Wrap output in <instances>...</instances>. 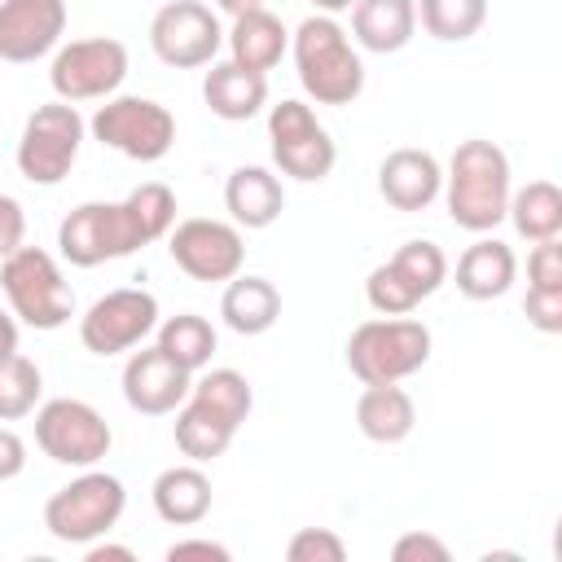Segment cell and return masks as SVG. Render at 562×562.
I'll list each match as a JSON object with an SVG mask.
<instances>
[{
  "mask_svg": "<svg viewBox=\"0 0 562 562\" xmlns=\"http://www.w3.org/2000/svg\"><path fill=\"white\" fill-rule=\"evenodd\" d=\"M285 558L290 562H342L347 558V544L329 527H299L290 536V544H285Z\"/></svg>",
  "mask_w": 562,
  "mask_h": 562,
  "instance_id": "cell-32",
  "label": "cell"
},
{
  "mask_svg": "<svg viewBox=\"0 0 562 562\" xmlns=\"http://www.w3.org/2000/svg\"><path fill=\"white\" fill-rule=\"evenodd\" d=\"M83 136H88V123L70 101L35 105L31 119L22 123V136H18V149H13L18 176L40 184V189L61 184L70 176L79 149H83Z\"/></svg>",
  "mask_w": 562,
  "mask_h": 562,
  "instance_id": "cell-7",
  "label": "cell"
},
{
  "mask_svg": "<svg viewBox=\"0 0 562 562\" xmlns=\"http://www.w3.org/2000/svg\"><path fill=\"white\" fill-rule=\"evenodd\" d=\"M149 48L171 70H198L211 66L224 48V26L202 0H167L149 18Z\"/></svg>",
  "mask_w": 562,
  "mask_h": 562,
  "instance_id": "cell-14",
  "label": "cell"
},
{
  "mask_svg": "<svg viewBox=\"0 0 562 562\" xmlns=\"http://www.w3.org/2000/svg\"><path fill=\"white\" fill-rule=\"evenodd\" d=\"M0 290L9 312L31 329H61L75 316V290L57 259L40 246H18L9 259H0Z\"/></svg>",
  "mask_w": 562,
  "mask_h": 562,
  "instance_id": "cell-6",
  "label": "cell"
},
{
  "mask_svg": "<svg viewBox=\"0 0 562 562\" xmlns=\"http://www.w3.org/2000/svg\"><path fill=\"white\" fill-rule=\"evenodd\" d=\"M92 140L105 149L132 158V162H158L176 145V114L154 97H105L97 114L88 119Z\"/></svg>",
  "mask_w": 562,
  "mask_h": 562,
  "instance_id": "cell-9",
  "label": "cell"
},
{
  "mask_svg": "<svg viewBox=\"0 0 562 562\" xmlns=\"http://www.w3.org/2000/svg\"><path fill=\"white\" fill-rule=\"evenodd\" d=\"M443 202H448V220L465 233H492L505 220L509 206V158L496 140H461L448 158L443 171Z\"/></svg>",
  "mask_w": 562,
  "mask_h": 562,
  "instance_id": "cell-2",
  "label": "cell"
},
{
  "mask_svg": "<svg viewBox=\"0 0 562 562\" xmlns=\"http://www.w3.org/2000/svg\"><path fill=\"white\" fill-rule=\"evenodd\" d=\"M136 553L127 549V544H110L105 536L101 540H92V544H83V562H132Z\"/></svg>",
  "mask_w": 562,
  "mask_h": 562,
  "instance_id": "cell-39",
  "label": "cell"
},
{
  "mask_svg": "<svg viewBox=\"0 0 562 562\" xmlns=\"http://www.w3.org/2000/svg\"><path fill=\"white\" fill-rule=\"evenodd\" d=\"M430 329L413 316H373L351 329L347 338V369L351 378L369 382H404L430 360Z\"/></svg>",
  "mask_w": 562,
  "mask_h": 562,
  "instance_id": "cell-5",
  "label": "cell"
},
{
  "mask_svg": "<svg viewBox=\"0 0 562 562\" xmlns=\"http://www.w3.org/2000/svg\"><path fill=\"white\" fill-rule=\"evenodd\" d=\"M167 255H171V263H176L189 281L220 285V281H233V277L241 272V263H246V241H241V228H237V224L193 215V220L171 224V233H167Z\"/></svg>",
  "mask_w": 562,
  "mask_h": 562,
  "instance_id": "cell-15",
  "label": "cell"
},
{
  "mask_svg": "<svg viewBox=\"0 0 562 562\" xmlns=\"http://www.w3.org/2000/svg\"><path fill=\"white\" fill-rule=\"evenodd\" d=\"M18 246H26V211L13 193H0V259H9Z\"/></svg>",
  "mask_w": 562,
  "mask_h": 562,
  "instance_id": "cell-36",
  "label": "cell"
},
{
  "mask_svg": "<svg viewBox=\"0 0 562 562\" xmlns=\"http://www.w3.org/2000/svg\"><path fill=\"white\" fill-rule=\"evenodd\" d=\"M215 9L228 13V18H241V13H250V9H263V0H215Z\"/></svg>",
  "mask_w": 562,
  "mask_h": 562,
  "instance_id": "cell-41",
  "label": "cell"
},
{
  "mask_svg": "<svg viewBox=\"0 0 562 562\" xmlns=\"http://www.w3.org/2000/svg\"><path fill=\"white\" fill-rule=\"evenodd\" d=\"M351 4H356V0H312V9H316V13H329V18H334V13H347Z\"/></svg>",
  "mask_w": 562,
  "mask_h": 562,
  "instance_id": "cell-42",
  "label": "cell"
},
{
  "mask_svg": "<svg viewBox=\"0 0 562 562\" xmlns=\"http://www.w3.org/2000/svg\"><path fill=\"white\" fill-rule=\"evenodd\" d=\"M268 149H272V167L299 184H321L338 162V145L329 127L299 97H285L268 110Z\"/></svg>",
  "mask_w": 562,
  "mask_h": 562,
  "instance_id": "cell-10",
  "label": "cell"
},
{
  "mask_svg": "<svg viewBox=\"0 0 562 562\" xmlns=\"http://www.w3.org/2000/svg\"><path fill=\"white\" fill-rule=\"evenodd\" d=\"M66 35V0H0V61L26 66L57 53Z\"/></svg>",
  "mask_w": 562,
  "mask_h": 562,
  "instance_id": "cell-18",
  "label": "cell"
},
{
  "mask_svg": "<svg viewBox=\"0 0 562 562\" xmlns=\"http://www.w3.org/2000/svg\"><path fill=\"white\" fill-rule=\"evenodd\" d=\"M439 189H443V167L430 149L400 145L378 162V193L386 206H395L404 215L426 211L439 198Z\"/></svg>",
  "mask_w": 562,
  "mask_h": 562,
  "instance_id": "cell-19",
  "label": "cell"
},
{
  "mask_svg": "<svg viewBox=\"0 0 562 562\" xmlns=\"http://www.w3.org/2000/svg\"><path fill=\"white\" fill-rule=\"evenodd\" d=\"M505 220L522 241H549L562 237V189L553 180H527L522 189L509 193Z\"/></svg>",
  "mask_w": 562,
  "mask_h": 562,
  "instance_id": "cell-28",
  "label": "cell"
},
{
  "mask_svg": "<svg viewBox=\"0 0 562 562\" xmlns=\"http://www.w3.org/2000/svg\"><path fill=\"white\" fill-rule=\"evenodd\" d=\"M18 351V316L13 312H0V356Z\"/></svg>",
  "mask_w": 562,
  "mask_h": 562,
  "instance_id": "cell-40",
  "label": "cell"
},
{
  "mask_svg": "<svg viewBox=\"0 0 562 562\" xmlns=\"http://www.w3.org/2000/svg\"><path fill=\"white\" fill-rule=\"evenodd\" d=\"M255 408V391L246 382V373L237 369H202V378H193L184 404L176 408V448L189 461H215L228 452L233 435L241 430V422Z\"/></svg>",
  "mask_w": 562,
  "mask_h": 562,
  "instance_id": "cell-1",
  "label": "cell"
},
{
  "mask_svg": "<svg viewBox=\"0 0 562 562\" xmlns=\"http://www.w3.org/2000/svg\"><path fill=\"white\" fill-rule=\"evenodd\" d=\"M220 316H224V325L233 334L259 338V334H268L281 321V290L268 277H241L237 272L233 281H224Z\"/></svg>",
  "mask_w": 562,
  "mask_h": 562,
  "instance_id": "cell-27",
  "label": "cell"
},
{
  "mask_svg": "<svg viewBox=\"0 0 562 562\" xmlns=\"http://www.w3.org/2000/svg\"><path fill=\"white\" fill-rule=\"evenodd\" d=\"M145 241L136 211L123 202H79L61 224H57V250L75 268H97L110 259L136 255Z\"/></svg>",
  "mask_w": 562,
  "mask_h": 562,
  "instance_id": "cell-8",
  "label": "cell"
},
{
  "mask_svg": "<svg viewBox=\"0 0 562 562\" xmlns=\"http://www.w3.org/2000/svg\"><path fill=\"white\" fill-rule=\"evenodd\" d=\"M149 501H154V514L167 527H198L211 514V479H206V470L198 461L167 465L154 479Z\"/></svg>",
  "mask_w": 562,
  "mask_h": 562,
  "instance_id": "cell-24",
  "label": "cell"
},
{
  "mask_svg": "<svg viewBox=\"0 0 562 562\" xmlns=\"http://www.w3.org/2000/svg\"><path fill=\"white\" fill-rule=\"evenodd\" d=\"M127 509V487L119 474L88 465L83 474H75L70 483H61L48 501H44V531L61 544H92L101 536H110L119 527Z\"/></svg>",
  "mask_w": 562,
  "mask_h": 562,
  "instance_id": "cell-4",
  "label": "cell"
},
{
  "mask_svg": "<svg viewBox=\"0 0 562 562\" xmlns=\"http://www.w3.org/2000/svg\"><path fill=\"white\" fill-rule=\"evenodd\" d=\"M224 40H228V61H237V66H246L255 75L277 70L281 57L290 53V31L272 9H250V13L233 18Z\"/></svg>",
  "mask_w": 562,
  "mask_h": 562,
  "instance_id": "cell-22",
  "label": "cell"
},
{
  "mask_svg": "<svg viewBox=\"0 0 562 562\" xmlns=\"http://www.w3.org/2000/svg\"><path fill=\"white\" fill-rule=\"evenodd\" d=\"M417 35V0H356L351 40L369 53H400Z\"/></svg>",
  "mask_w": 562,
  "mask_h": 562,
  "instance_id": "cell-25",
  "label": "cell"
},
{
  "mask_svg": "<svg viewBox=\"0 0 562 562\" xmlns=\"http://www.w3.org/2000/svg\"><path fill=\"white\" fill-rule=\"evenodd\" d=\"M123 79H127V44L114 35H88V40L57 44L53 66H48V83L57 101H70V105L114 97Z\"/></svg>",
  "mask_w": 562,
  "mask_h": 562,
  "instance_id": "cell-13",
  "label": "cell"
},
{
  "mask_svg": "<svg viewBox=\"0 0 562 562\" xmlns=\"http://www.w3.org/2000/svg\"><path fill=\"white\" fill-rule=\"evenodd\" d=\"M527 325H536L540 334H562V290H531L522 299Z\"/></svg>",
  "mask_w": 562,
  "mask_h": 562,
  "instance_id": "cell-35",
  "label": "cell"
},
{
  "mask_svg": "<svg viewBox=\"0 0 562 562\" xmlns=\"http://www.w3.org/2000/svg\"><path fill=\"white\" fill-rule=\"evenodd\" d=\"M527 285H531V290H562V246H558V237L531 241V255H527Z\"/></svg>",
  "mask_w": 562,
  "mask_h": 562,
  "instance_id": "cell-33",
  "label": "cell"
},
{
  "mask_svg": "<svg viewBox=\"0 0 562 562\" xmlns=\"http://www.w3.org/2000/svg\"><path fill=\"white\" fill-rule=\"evenodd\" d=\"M189 558H206V562H228L233 553H228V544H220V540H202V536L167 544V562H189Z\"/></svg>",
  "mask_w": 562,
  "mask_h": 562,
  "instance_id": "cell-37",
  "label": "cell"
},
{
  "mask_svg": "<svg viewBox=\"0 0 562 562\" xmlns=\"http://www.w3.org/2000/svg\"><path fill=\"white\" fill-rule=\"evenodd\" d=\"M202 101L224 123H246L268 105V75H255L237 61H211L202 79Z\"/></svg>",
  "mask_w": 562,
  "mask_h": 562,
  "instance_id": "cell-23",
  "label": "cell"
},
{
  "mask_svg": "<svg viewBox=\"0 0 562 562\" xmlns=\"http://www.w3.org/2000/svg\"><path fill=\"white\" fill-rule=\"evenodd\" d=\"M224 211L237 228H272L285 211V189H281V176L268 171V167H233L228 180H224Z\"/></svg>",
  "mask_w": 562,
  "mask_h": 562,
  "instance_id": "cell-20",
  "label": "cell"
},
{
  "mask_svg": "<svg viewBox=\"0 0 562 562\" xmlns=\"http://www.w3.org/2000/svg\"><path fill=\"white\" fill-rule=\"evenodd\" d=\"M154 334H158L154 342H158L176 364H184L189 373H202V369L211 364L215 347H220L215 325H211L206 316H198V312H176V316L158 321Z\"/></svg>",
  "mask_w": 562,
  "mask_h": 562,
  "instance_id": "cell-29",
  "label": "cell"
},
{
  "mask_svg": "<svg viewBox=\"0 0 562 562\" xmlns=\"http://www.w3.org/2000/svg\"><path fill=\"white\" fill-rule=\"evenodd\" d=\"M35 443L48 461L70 465V470H88V465H101L110 457L114 430L88 400L57 395V400H44L35 408Z\"/></svg>",
  "mask_w": 562,
  "mask_h": 562,
  "instance_id": "cell-11",
  "label": "cell"
},
{
  "mask_svg": "<svg viewBox=\"0 0 562 562\" xmlns=\"http://www.w3.org/2000/svg\"><path fill=\"white\" fill-rule=\"evenodd\" d=\"M22 470H26V443H22V435H18V430L0 426V483L18 479Z\"/></svg>",
  "mask_w": 562,
  "mask_h": 562,
  "instance_id": "cell-38",
  "label": "cell"
},
{
  "mask_svg": "<svg viewBox=\"0 0 562 562\" xmlns=\"http://www.w3.org/2000/svg\"><path fill=\"white\" fill-rule=\"evenodd\" d=\"M391 558H395V562H448V544H443L435 531L413 527V531H404V536L391 544Z\"/></svg>",
  "mask_w": 562,
  "mask_h": 562,
  "instance_id": "cell-34",
  "label": "cell"
},
{
  "mask_svg": "<svg viewBox=\"0 0 562 562\" xmlns=\"http://www.w3.org/2000/svg\"><path fill=\"white\" fill-rule=\"evenodd\" d=\"M290 57L303 92L316 105H351L364 92V61L356 40L329 13H312L290 35Z\"/></svg>",
  "mask_w": 562,
  "mask_h": 562,
  "instance_id": "cell-3",
  "label": "cell"
},
{
  "mask_svg": "<svg viewBox=\"0 0 562 562\" xmlns=\"http://www.w3.org/2000/svg\"><path fill=\"white\" fill-rule=\"evenodd\" d=\"M518 277V255L514 246H505L501 237H487L479 233L474 246L461 250L457 259V290L470 299V303H492L501 299Z\"/></svg>",
  "mask_w": 562,
  "mask_h": 562,
  "instance_id": "cell-21",
  "label": "cell"
},
{
  "mask_svg": "<svg viewBox=\"0 0 562 562\" xmlns=\"http://www.w3.org/2000/svg\"><path fill=\"white\" fill-rule=\"evenodd\" d=\"M193 386V373L184 364H176L158 342L154 347H132L127 364H123V400L132 413L140 417H167L184 404Z\"/></svg>",
  "mask_w": 562,
  "mask_h": 562,
  "instance_id": "cell-17",
  "label": "cell"
},
{
  "mask_svg": "<svg viewBox=\"0 0 562 562\" xmlns=\"http://www.w3.org/2000/svg\"><path fill=\"white\" fill-rule=\"evenodd\" d=\"M448 281V255L435 241H404L386 263L364 277V299L378 316H408Z\"/></svg>",
  "mask_w": 562,
  "mask_h": 562,
  "instance_id": "cell-12",
  "label": "cell"
},
{
  "mask_svg": "<svg viewBox=\"0 0 562 562\" xmlns=\"http://www.w3.org/2000/svg\"><path fill=\"white\" fill-rule=\"evenodd\" d=\"M40 395H44V378H40V364L26 360L22 351H9L0 356V422H22L40 408Z\"/></svg>",
  "mask_w": 562,
  "mask_h": 562,
  "instance_id": "cell-31",
  "label": "cell"
},
{
  "mask_svg": "<svg viewBox=\"0 0 562 562\" xmlns=\"http://www.w3.org/2000/svg\"><path fill=\"white\" fill-rule=\"evenodd\" d=\"M417 22L439 44H461L483 31L487 0H417Z\"/></svg>",
  "mask_w": 562,
  "mask_h": 562,
  "instance_id": "cell-30",
  "label": "cell"
},
{
  "mask_svg": "<svg viewBox=\"0 0 562 562\" xmlns=\"http://www.w3.org/2000/svg\"><path fill=\"white\" fill-rule=\"evenodd\" d=\"M154 329H158V299L140 285H119L79 316V342L92 356H123L140 347Z\"/></svg>",
  "mask_w": 562,
  "mask_h": 562,
  "instance_id": "cell-16",
  "label": "cell"
},
{
  "mask_svg": "<svg viewBox=\"0 0 562 562\" xmlns=\"http://www.w3.org/2000/svg\"><path fill=\"white\" fill-rule=\"evenodd\" d=\"M356 426L369 443H404L417 426V404L400 382H369L356 400Z\"/></svg>",
  "mask_w": 562,
  "mask_h": 562,
  "instance_id": "cell-26",
  "label": "cell"
}]
</instances>
